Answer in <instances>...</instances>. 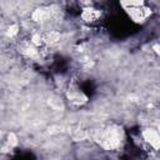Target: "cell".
Here are the masks:
<instances>
[{
  "label": "cell",
  "mask_w": 160,
  "mask_h": 160,
  "mask_svg": "<svg viewBox=\"0 0 160 160\" xmlns=\"http://www.w3.org/2000/svg\"><path fill=\"white\" fill-rule=\"evenodd\" d=\"M142 138H144L145 142H146L150 148H152V149H155V150H158V149L160 148V134H159L158 130H154V129H145V130L142 131Z\"/></svg>",
  "instance_id": "3"
},
{
  "label": "cell",
  "mask_w": 160,
  "mask_h": 160,
  "mask_svg": "<svg viewBox=\"0 0 160 160\" xmlns=\"http://www.w3.org/2000/svg\"><path fill=\"white\" fill-rule=\"evenodd\" d=\"M98 141L104 149H108V150L115 149L121 142V131L116 126L106 128V129H104L102 131L99 132Z\"/></svg>",
  "instance_id": "1"
},
{
  "label": "cell",
  "mask_w": 160,
  "mask_h": 160,
  "mask_svg": "<svg viewBox=\"0 0 160 160\" xmlns=\"http://www.w3.org/2000/svg\"><path fill=\"white\" fill-rule=\"evenodd\" d=\"M158 131H159V134H160V124H159V130H158Z\"/></svg>",
  "instance_id": "5"
},
{
  "label": "cell",
  "mask_w": 160,
  "mask_h": 160,
  "mask_svg": "<svg viewBox=\"0 0 160 160\" xmlns=\"http://www.w3.org/2000/svg\"><path fill=\"white\" fill-rule=\"evenodd\" d=\"M122 5L128 6L126 10H128L129 15L131 16V19L135 20V21H142L149 15V11H148V9H145L142 6V2H132V1H130V2H122Z\"/></svg>",
  "instance_id": "2"
},
{
  "label": "cell",
  "mask_w": 160,
  "mask_h": 160,
  "mask_svg": "<svg viewBox=\"0 0 160 160\" xmlns=\"http://www.w3.org/2000/svg\"><path fill=\"white\" fill-rule=\"evenodd\" d=\"M99 18V11L95 9H85L82 12V19L86 21H94Z\"/></svg>",
  "instance_id": "4"
}]
</instances>
